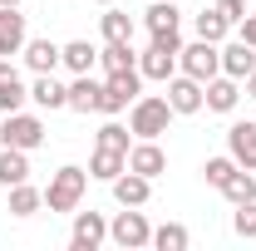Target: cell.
Segmentation results:
<instances>
[{"label": "cell", "instance_id": "obj_34", "mask_svg": "<svg viewBox=\"0 0 256 251\" xmlns=\"http://www.w3.org/2000/svg\"><path fill=\"white\" fill-rule=\"evenodd\" d=\"M236 34H242V40H246V44H252V50H256V15H246V20L236 25Z\"/></svg>", "mask_w": 256, "mask_h": 251}, {"label": "cell", "instance_id": "obj_14", "mask_svg": "<svg viewBox=\"0 0 256 251\" xmlns=\"http://www.w3.org/2000/svg\"><path fill=\"white\" fill-rule=\"evenodd\" d=\"M226 153L236 158V168L256 172V124H232L226 128Z\"/></svg>", "mask_w": 256, "mask_h": 251}, {"label": "cell", "instance_id": "obj_16", "mask_svg": "<svg viewBox=\"0 0 256 251\" xmlns=\"http://www.w3.org/2000/svg\"><path fill=\"white\" fill-rule=\"evenodd\" d=\"M98 104H104V84H98L94 74H74V84H69V108H74V114H98Z\"/></svg>", "mask_w": 256, "mask_h": 251}, {"label": "cell", "instance_id": "obj_25", "mask_svg": "<svg viewBox=\"0 0 256 251\" xmlns=\"http://www.w3.org/2000/svg\"><path fill=\"white\" fill-rule=\"evenodd\" d=\"M5 192H10V202H5L10 217H34V212L44 207V192L30 188V182H15V188H5Z\"/></svg>", "mask_w": 256, "mask_h": 251}, {"label": "cell", "instance_id": "obj_31", "mask_svg": "<svg viewBox=\"0 0 256 251\" xmlns=\"http://www.w3.org/2000/svg\"><path fill=\"white\" fill-rule=\"evenodd\" d=\"M226 30H232V25H226L217 10H202V15H197V40H212V44H222Z\"/></svg>", "mask_w": 256, "mask_h": 251}, {"label": "cell", "instance_id": "obj_30", "mask_svg": "<svg viewBox=\"0 0 256 251\" xmlns=\"http://www.w3.org/2000/svg\"><path fill=\"white\" fill-rule=\"evenodd\" d=\"M232 232H236L242 242H256V197H252V202H236V212H232Z\"/></svg>", "mask_w": 256, "mask_h": 251}, {"label": "cell", "instance_id": "obj_26", "mask_svg": "<svg viewBox=\"0 0 256 251\" xmlns=\"http://www.w3.org/2000/svg\"><path fill=\"white\" fill-rule=\"evenodd\" d=\"M98 64H104V74H118V69H138V54H133V44H108L104 40Z\"/></svg>", "mask_w": 256, "mask_h": 251}, {"label": "cell", "instance_id": "obj_18", "mask_svg": "<svg viewBox=\"0 0 256 251\" xmlns=\"http://www.w3.org/2000/svg\"><path fill=\"white\" fill-rule=\"evenodd\" d=\"M98 30H104V40L108 44H133V15H124L118 5H104V15H98Z\"/></svg>", "mask_w": 256, "mask_h": 251}, {"label": "cell", "instance_id": "obj_22", "mask_svg": "<svg viewBox=\"0 0 256 251\" xmlns=\"http://www.w3.org/2000/svg\"><path fill=\"white\" fill-rule=\"evenodd\" d=\"M256 69V50L246 44V40H232L222 50V74H232V79H246Z\"/></svg>", "mask_w": 256, "mask_h": 251}, {"label": "cell", "instance_id": "obj_24", "mask_svg": "<svg viewBox=\"0 0 256 251\" xmlns=\"http://www.w3.org/2000/svg\"><path fill=\"white\" fill-rule=\"evenodd\" d=\"M124 168L128 153H118V148H94V158H89V178H98V182H114Z\"/></svg>", "mask_w": 256, "mask_h": 251}, {"label": "cell", "instance_id": "obj_36", "mask_svg": "<svg viewBox=\"0 0 256 251\" xmlns=\"http://www.w3.org/2000/svg\"><path fill=\"white\" fill-rule=\"evenodd\" d=\"M0 5H20V0H0Z\"/></svg>", "mask_w": 256, "mask_h": 251}, {"label": "cell", "instance_id": "obj_32", "mask_svg": "<svg viewBox=\"0 0 256 251\" xmlns=\"http://www.w3.org/2000/svg\"><path fill=\"white\" fill-rule=\"evenodd\" d=\"M94 148H118V153H128V148H133V143H128V128L124 124H104L94 133Z\"/></svg>", "mask_w": 256, "mask_h": 251}, {"label": "cell", "instance_id": "obj_5", "mask_svg": "<svg viewBox=\"0 0 256 251\" xmlns=\"http://www.w3.org/2000/svg\"><path fill=\"white\" fill-rule=\"evenodd\" d=\"M178 69L207 84L212 74H222V50H217L212 40H192V44H182V50H178Z\"/></svg>", "mask_w": 256, "mask_h": 251}, {"label": "cell", "instance_id": "obj_6", "mask_svg": "<svg viewBox=\"0 0 256 251\" xmlns=\"http://www.w3.org/2000/svg\"><path fill=\"white\" fill-rule=\"evenodd\" d=\"M138 94H143V74H138V69H118V74L104 79V104H98V114L114 118V114H124Z\"/></svg>", "mask_w": 256, "mask_h": 251}, {"label": "cell", "instance_id": "obj_20", "mask_svg": "<svg viewBox=\"0 0 256 251\" xmlns=\"http://www.w3.org/2000/svg\"><path fill=\"white\" fill-rule=\"evenodd\" d=\"M60 64L69 69V74H94L98 50L89 44V40H69V44H60Z\"/></svg>", "mask_w": 256, "mask_h": 251}, {"label": "cell", "instance_id": "obj_35", "mask_svg": "<svg viewBox=\"0 0 256 251\" xmlns=\"http://www.w3.org/2000/svg\"><path fill=\"white\" fill-rule=\"evenodd\" d=\"M242 89H246V98H256V69L246 74V79H242Z\"/></svg>", "mask_w": 256, "mask_h": 251}, {"label": "cell", "instance_id": "obj_4", "mask_svg": "<svg viewBox=\"0 0 256 251\" xmlns=\"http://www.w3.org/2000/svg\"><path fill=\"white\" fill-rule=\"evenodd\" d=\"M108 242L124 251H138V246H153V226H148V217L138 212V207H124L118 217L108 222Z\"/></svg>", "mask_w": 256, "mask_h": 251}, {"label": "cell", "instance_id": "obj_11", "mask_svg": "<svg viewBox=\"0 0 256 251\" xmlns=\"http://www.w3.org/2000/svg\"><path fill=\"white\" fill-rule=\"evenodd\" d=\"M138 74L153 79V84H168V79L178 74V50H168V44H148V50L138 54Z\"/></svg>", "mask_w": 256, "mask_h": 251}, {"label": "cell", "instance_id": "obj_23", "mask_svg": "<svg viewBox=\"0 0 256 251\" xmlns=\"http://www.w3.org/2000/svg\"><path fill=\"white\" fill-rule=\"evenodd\" d=\"M30 182V153L25 148H0V188Z\"/></svg>", "mask_w": 256, "mask_h": 251}, {"label": "cell", "instance_id": "obj_9", "mask_svg": "<svg viewBox=\"0 0 256 251\" xmlns=\"http://www.w3.org/2000/svg\"><path fill=\"white\" fill-rule=\"evenodd\" d=\"M202 104H207L212 114H232V108L242 104V79H232V74H212V79L202 84Z\"/></svg>", "mask_w": 256, "mask_h": 251}, {"label": "cell", "instance_id": "obj_13", "mask_svg": "<svg viewBox=\"0 0 256 251\" xmlns=\"http://www.w3.org/2000/svg\"><path fill=\"white\" fill-rule=\"evenodd\" d=\"M128 168L143 172V178H162V172H168V153L158 148V138H138V143L128 148Z\"/></svg>", "mask_w": 256, "mask_h": 251}, {"label": "cell", "instance_id": "obj_17", "mask_svg": "<svg viewBox=\"0 0 256 251\" xmlns=\"http://www.w3.org/2000/svg\"><path fill=\"white\" fill-rule=\"evenodd\" d=\"M30 98L40 104V108H69V84H60L54 74H34V84H30Z\"/></svg>", "mask_w": 256, "mask_h": 251}, {"label": "cell", "instance_id": "obj_8", "mask_svg": "<svg viewBox=\"0 0 256 251\" xmlns=\"http://www.w3.org/2000/svg\"><path fill=\"white\" fill-rule=\"evenodd\" d=\"M104 242H108V222H104V212H74L69 246H74V251H98Z\"/></svg>", "mask_w": 256, "mask_h": 251}, {"label": "cell", "instance_id": "obj_15", "mask_svg": "<svg viewBox=\"0 0 256 251\" xmlns=\"http://www.w3.org/2000/svg\"><path fill=\"white\" fill-rule=\"evenodd\" d=\"M25 98H30V89H25L20 69H15L10 60H0V114H15V108H25Z\"/></svg>", "mask_w": 256, "mask_h": 251}, {"label": "cell", "instance_id": "obj_21", "mask_svg": "<svg viewBox=\"0 0 256 251\" xmlns=\"http://www.w3.org/2000/svg\"><path fill=\"white\" fill-rule=\"evenodd\" d=\"M20 54H25V64H30L34 74H54L60 69V44L54 40H25Z\"/></svg>", "mask_w": 256, "mask_h": 251}, {"label": "cell", "instance_id": "obj_27", "mask_svg": "<svg viewBox=\"0 0 256 251\" xmlns=\"http://www.w3.org/2000/svg\"><path fill=\"white\" fill-rule=\"evenodd\" d=\"M188 226H178V222H162V226H153V246L158 251H188Z\"/></svg>", "mask_w": 256, "mask_h": 251}, {"label": "cell", "instance_id": "obj_37", "mask_svg": "<svg viewBox=\"0 0 256 251\" xmlns=\"http://www.w3.org/2000/svg\"><path fill=\"white\" fill-rule=\"evenodd\" d=\"M94 5H114V0H94Z\"/></svg>", "mask_w": 256, "mask_h": 251}, {"label": "cell", "instance_id": "obj_28", "mask_svg": "<svg viewBox=\"0 0 256 251\" xmlns=\"http://www.w3.org/2000/svg\"><path fill=\"white\" fill-rule=\"evenodd\" d=\"M232 172H236V158H232V153H226V158H207V162H202V178H207V188H217V192L232 182Z\"/></svg>", "mask_w": 256, "mask_h": 251}, {"label": "cell", "instance_id": "obj_33", "mask_svg": "<svg viewBox=\"0 0 256 251\" xmlns=\"http://www.w3.org/2000/svg\"><path fill=\"white\" fill-rule=\"evenodd\" d=\"M212 10H217V15H222L226 25H242V20H246V0H217V5H212Z\"/></svg>", "mask_w": 256, "mask_h": 251}, {"label": "cell", "instance_id": "obj_10", "mask_svg": "<svg viewBox=\"0 0 256 251\" xmlns=\"http://www.w3.org/2000/svg\"><path fill=\"white\" fill-rule=\"evenodd\" d=\"M108 188H114V202H118V207H148V197H153V178H143V172L124 168Z\"/></svg>", "mask_w": 256, "mask_h": 251}, {"label": "cell", "instance_id": "obj_1", "mask_svg": "<svg viewBox=\"0 0 256 251\" xmlns=\"http://www.w3.org/2000/svg\"><path fill=\"white\" fill-rule=\"evenodd\" d=\"M172 118L178 114H172L168 94H138L128 104V133H138V138H162Z\"/></svg>", "mask_w": 256, "mask_h": 251}, {"label": "cell", "instance_id": "obj_29", "mask_svg": "<svg viewBox=\"0 0 256 251\" xmlns=\"http://www.w3.org/2000/svg\"><path fill=\"white\" fill-rule=\"evenodd\" d=\"M222 197L232 202V207H236V202H252V197H256V178L246 172V168H236V172H232V182L222 188Z\"/></svg>", "mask_w": 256, "mask_h": 251}, {"label": "cell", "instance_id": "obj_19", "mask_svg": "<svg viewBox=\"0 0 256 251\" xmlns=\"http://www.w3.org/2000/svg\"><path fill=\"white\" fill-rule=\"evenodd\" d=\"M143 25H148V34H178V25H182V10H178L172 0H153V5L143 10Z\"/></svg>", "mask_w": 256, "mask_h": 251}, {"label": "cell", "instance_id": "obj_3", "mask_svg": "<svg viewBox=\"0 0 256 251\" xmlns=\"http://www.w3.org/2000/svg\"><path fill=\"white\" fill-rule=\"evenodd\" d=\"M40 143H44V124H40L34 114L15 108V114L0 118V148H25V153H34Z\"/></svg>", "mask_w": 256, "mask_h": 251}, {"label": "cell", "instance_id": "obj_7", "mask_svg": "<svg viewBox=\"0 0 256 251\" xmlns=\"http://www.w3.org/2000/svg\"><path fill=\"white\" fill-rule=\"evenodd\" d=\"M168 104H172V114H182V118H188V114H202V108H207V104H202V79H192V74L178 69V74L168 79Z\"/></svg>", "mask_w": 256, "mask_h": 251}, {"label": "cell", "instance_id": "obj_2", "mask_svg": "<svg viewBox=\"0 0 256 251\" xmlns=\"http://www.w3.org/2000/svg\"><path fill=\"white\" fill-rule=\"evenodd\" d=\"M84 192H89V168L64 162L60 172L50 178V188H44V207H50V212H79Z\"/></svg>", "mask_w": 256, "mask_h": 251}, {"label": "cell", "instance_id": "obj_12", "mask_svg": "<svg viewBox=\"0 0 256 251\" xmlns=\"http://www.w3.org/2000/svg\"><path fill=\"white\" fill-rule=\"evenodd\" d=\"M25 15H20V5H0V60H10V54H20L25 50Z\"/></svg>", "mask_w": 256, "mask_h": 251}]
</instances>
